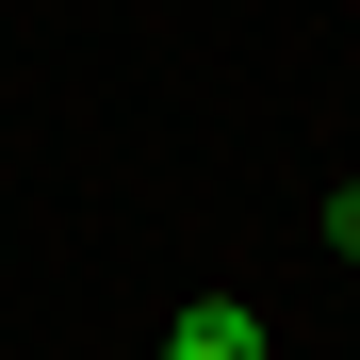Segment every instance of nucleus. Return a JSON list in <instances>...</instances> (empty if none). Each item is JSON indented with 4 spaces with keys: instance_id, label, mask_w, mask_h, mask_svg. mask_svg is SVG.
Listing matches in <instances>:
<instances>
[{
    "instance_id": "nucleus-2",
    "label": "nucleus",
    "mask_w": 360,
    "mask_h": 360,
    "mask_svg": "<svg viewBox=\"0 0 360 360\" xmlns=\"http://www.w3.org/2000/svg\"><path fill=\"white\" fill-rule=\"evenodd\" d=\"M328 229H344V246H360V180H344V197H328Z\"/></svg>"
},
{
    "instance_id": "nucleus-1",
    "label": "nucleus",
    "mask_w": 360,
    "mask_h": 360,
    "mask_svg": "<svg viewBox=\"0 0 360 360\" xmlns=\"http://www.w3.org/2000/svg\"><path fill=\"white\" fill-rule=\"evenodd\" d=\"M164 360H262V311H246V295H180Z\"/></svg>"
}]
</instances>
